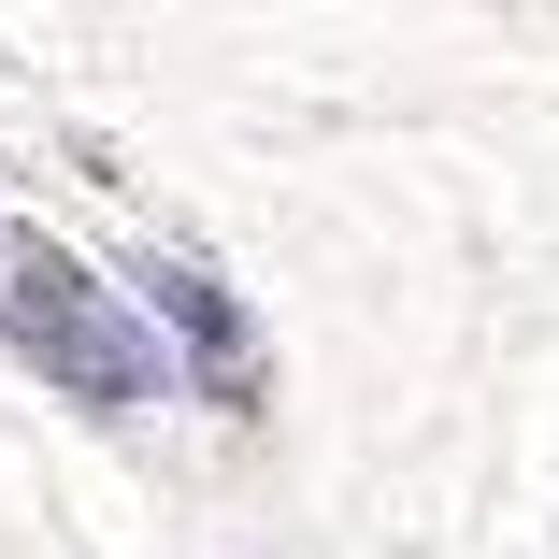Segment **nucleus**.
<instances>
[{"instance_id":"obj_1","label":"nucleus","mask_w":559,"mask_h":559,"mask_svg":"<svg viewBox=\"0 0 559 559\" xmlns=\"http://www.w3.org/2000/svg\"><path fill=\"white\" fill-rule=\"evenodd\" d=\"M0 273H15V287H0L15 345H29L72 402H144V388H158V330H144L116 287H100V273H72L58 245H15Z\"/></svg>"},{"instance_id":"obj_2","label":"nucleus","mask_w":559,"mask_h":559,"mask_svg":"<svg viewBox=\"0 0 559 559\" xmlns=\"http://www.w3.org/2000/svg\"><path fill=\"white\" fill-rule=\"evenodd\" d=\"M144 301H158L187 345H201V373H215V388H245V316L215 301V273H144Z\"/></svg>"}]
</instances>
